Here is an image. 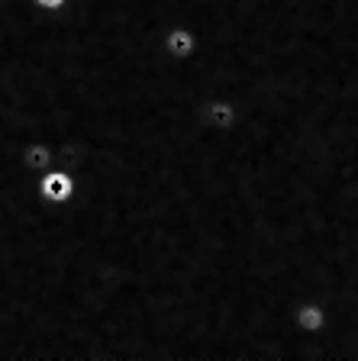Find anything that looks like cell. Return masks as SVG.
<instances>
[{
	"label": "cell",
	"instance_id": "obj_1",
	"mask_svg": "<svg viewBox=\"0 0 358 361\" xmlns=\"http://www.w3.org/2000/svg\"><path fill=\"white\" fill-rule=\"evenodd\" d=\"M197 113H201V123L210 133L226 135L239 126V104L232 97H226V94H210V97H203Z\"/></svg>",
	"mask_w": 358,
	"mask_h": 361
},
{
	"label": "cell",
	"instance_id": "obj_2",
	"mask_svg": "<svg viewBox=\"0 0 358 361\" xmlns=\"http://www.w3.org/2000/svg\"><path fill=\"white\" fill-rule=\"evenodd\" d=\"M78 190L75 174L61 165H52L49 171L36 174V194L42 203H68Z\"/></svg>",
	"mask_w": 358,
	"mask_h": 361
},
{
	"label": "cell",
	"instance_id": "obj_3",
	"mask_svg": "<svg viewBox=\"0 0 358 361\" xmlns=\"http://www.w3.org/2000/svg\"><path fill=\"white\" fill-rule=\"evenodd\" d=\"M197 49H201V36H197V30L187 26V23H172V26L162 32V52L172 61L194 59Z\"/></svg>",
	"mask_w": 358,
	"mask_h": 361
},
{
	"label": "cell",
	"instance_id": "obj_4",
	"mask_svg": "<svg viewBox=\"0 0 358 361\" xmlns=\"http://www.w3.org/2000/svg\"><path fill=\"white\" fill-rule=\"evenodd\" d=\"M294 329L304 332V336H323L329 326V310L323 300H314V297H304V300L294 303L291 310Z\"/></svg>",
	"mask_w": 358,
	"mask_h": 361
},
{
	"label": "cell",
	"instance_id": "obj_5",
	"mask_svg": "<svg viewBox=\"0 0 358 361\" xmlns=\"http://www.w3.org/2000/svg\"><path fill=\"white\" fill-rule=\"evenodd\" d=\"M20 165L36 178V174L49 171L55 165V149L52 142H45V139H26L20 149Z\"/></svg>",
	"mask_w": 358,
	"mask_h": 361
},
{
	"label": "cell",
	"instance_id": "obj_6",
	"mask_svg": "<svg viewBox=\"0 0 358 361\" xmlns=\"http://www.w3.org/2000/svg\"><path fill=\"white\" fill-rule=\"evenodd\" d=\"M36 10H42V13H59V10L68 7V0H30Z\"/></svg>",
	"mask_w": 358,
	"mask_h": 361
}]
</instances>
